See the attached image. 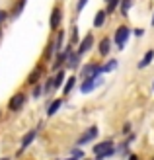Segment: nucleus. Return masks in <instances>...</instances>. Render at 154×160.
Segmentation results:
<instances>
[{
	"mask_svg": "<svg viewBox=\"0 0 154 160\" xmlns=\"http://www.w3.org/2000/svg\"><path fill=\"white\" fill-rule=\"evenodd\" d=\"M92 154L96 160H105V158H111L117 154V148H115V141L113 139H105L100 141L92 147Z\"/></svg>",
	"mask_w": 154,
	"mask_h": 160,
	"instance_id": "nucleus-1",
	"label": "nucleus"
},
{
	"mask_svg": "<svg viewBox=\"0 0 154 160\" xmlns=\"http://www.w3.org/2000/svg\"><path fill=\"white\" fill-rule=\"evenodd\" d=\"M98 135H100V129H98L96 125H92L90 129H86V131L76 139V147H86V145H90L92 141L98 139Z\"/></svg>",
	"mask_w": 154,
	"mask_h": 160,
	"instance_id": "nucleus-2",
	"label": "nucleus"
},
{
	"mask_svg": "<svg viewBox=\"0 0 154 160\" xmlns=\"http://www.w3.org/2000/svg\"><path fill=\"white\" fill-rule=\"evenodd\" d=\"M129 35H131V29H129L127 26H119L117 28V31H115V45H117V49L119 51H123L125 49V45H127V41H129Z\"/></svg>",
	"mask_w": 154,
	"mask_h": 160,
	"instance_id": "nucleus-3",
	"label": "nucleus"
},
{
	"mask_svg": "<svg viewBox=\"0 0 154 160\" xmlns=\"http://www.w3.org/2000/svg\"><path fill=\"white\" fill-rule=\"evenodd\" d=\"M26 100H27V96L23 92H16L10 98V102H8V109L10 111H20L23 106H26Z\"/></svg>",
	"mask_w": 154,
	"mask_h": 160,
	"instance_id": "nucleus-4",
	"label": "nucleus"
},
{
	"mask_svg": "<svg viewBox=\"0 0 154 160\" xmlns=\"http://www.w3.org/2000/svg\"><path fill=\"white\" fill-rule=\"evenodd\" d=\"M35 139H37V129H29V131L22 137V141H20V150H18V154L26 152V150H27L31 145H33Z\"/></svg>",
	"mask_w": 154,
	"mask_h": 160,
	"instance_id": "nucleus-5",
	"label": "nucleus"
},
{
	"mask_svg": "<svg viewBox=\"0 0 154 160\" xmlns=\"http://www.w3.org/2000/svg\"><path fill=\"white\" fill-rule=\"evenodd\" d=\"M92 47H94V35H92V31H90V33H88V35L82 39V41L78 43L76 55H78V57H84V55H88V53H90V49H92Z\"/></svg>",
	"mask_w": 154,
	"mask_h": 160,
	"instance_id": "nucleus-6",
	"label": "nucleus"
},
{
	"mask_svg": "<svg viewBox=\"0 0 154 160\" xmlns=\"http://www.w3.org/2000/svg\"><path fill=\"white\" fill-rule=\"evenodd\" d=\"M100 74H102V67L96 65V62H90V65H86L80 70V76L82 78H100Z\"/></svg>",
	"mask_w": 154,
	"mask_h": 160,
	"instance_id": "nucleus-7",
	"label": "nucleus"
},
{
	"mask_svg": "<svg viewBox=\"0 0 154 160\" xmlns=\"http://www.w3.org/2000/svg\"><path fill=\"white\" fill-rule=\"evenodd\" d=\"M102 84V78H84V82L80 84V92L82 94H90Z\"/></svg>",
	"mask_w": 154,
	"mask_h": 160,
	"instance_id": "nucleus-8",
	"label": "nucleus"
},
{
	"mask_svg": "<svg viewBox=\"0 0 154 160\" xmlns=\"http://www.w3.org/2000/svg\"><path fill=\"white\" fill-rule=\"evenodd\" d=\"M61 22H62V12H61V8H53L51 18H49V26H51V29H59Z\"/></svg>",
	"mask_w": 154,
	"mask_h": 160,
	"instance_id": "nucleus-9",
	"label": "nucleus"
},
{
	"mask_svg": "<svg viewBox=\"0 0 154 160\" xmlns=\"http://www.w3.org/2000/svg\"><path fill=\"white\" fill-rule=\"evenodd\" d=\"M64 80H67V70H64V68L57 70V76H53V90H61L62 84H64Z\"/></svg>",
	"mask_w": 154,
	"mask_h": 160,
	"instance_id": "nucleus-10",
	"label": "nucleus"
},
{
	"mask_svg": "<svg viewBox=\"0 0 154 160\" xmlns=\"http://www.w3.org/2000/svg\"><path fill=\"white\" fill-rule=\"evenodd\" d=\"M62 103H64V100H62V98H55V100L49 103V106H47V117H53L57 111L62 108Z\"/></svg>",
	"mask_w": 154,
	"mask_h": 160,
	"instance_id": "nucleus-11",
	"label": "nucleus"
},
{
	"mask_svg": "<svg viewBox=\"0 0 154 160\" xmlns=\"http://www.w3.org/2000/svg\"><path fill=\"white\" fill-rule=\"evenodd\" d=\"M109 51H111V39L109 37H103L102 41H100V45H98V53L102 55V57H107Z\"/></svg>",
	"mask_w": 154,
	"mask_h": 160,
	"instance_id": "nucleus-12",
	"label": "nucleus"
},
{
	"mask_svg": "<svg viewBox=\"0 0 154 160\" xmlns=\"http://www.w3.org/2000/svg\"><path fill=\"white\" fill-rule=\"evenodd\" d=\"M41 74H43V67L41 65H37L33 70H31V74L27 76V84L29 86H33V84H37V80L41 78Z\"/></svg>",
	"mask_w": 154,
	"mask_h": 160,
	"instance_id": "nucleus-13",
	"label": "nucleus"
},
{
	"mask_svg": "<svg viewBox=\"0 0 154 160\" xmlns=\"http://www.w3.org/2000/svg\"><path fill=\"white\" fill-rule=\"evenodd\" d=\"M76 76H68L67 80H64V84H62V96H68L72 90H74V86H76Z\"/></svg>",
	"mask_w": 154,
	"mask_h": 160,
	"instance_id": "nucleus-14",
	"label": "nucleus"
},
{
	"mask_svg": "<svg viewBox=\"0 0 154 160\" xmlns=\"http://www.w3.org/2000/svg\"><path fill=\"white\" fill-rule=\"evenodd\" d=\"M152 61H154V49H150V51H147V53H144V57L139 61V68H147V67L150 65Z\"/></svg>",
	"mask_w": 154,
	"mask_h": 160,
	"instance_id": "nucleus-15",
	"label": "nucleus"
},
{
	"mask_svg": "<svg viewBox=\"0 0 154 160\" xmlns=\"http://www.w3.org/2000/svg\"><path fill=\"white\" fill-rule=\"evenodd\" d=\"M78 65H80V57H78L76 53H70V57H68V61H67V65H64V68L76 70V68H78Z\"/></svg>",
	"mask_w": 154,
	"mask_h": 160,
	"instance_id": "nucleus-16",
	"label": "nucleus"
},
{
	"mask_svg": "<svg viewBox=\"0 0 154 160\" xmlns=\"http://www.w3.org/2000/svg\"><path fill=\"white\" fill-rule=\"evenodd\" d=\"M62 43H64V31L61 29L59 33L55 35V41H53V45H55V53H61V47H62Z\"/></svg>",
	"mask_w": 154,
	"mask_h": 160,
	"instance_id": "nucleus-17",
	"label": "nucleus"
},
{
	"mask_svg": "<svg viewBox=\"0 0 154 160\" xmlns=\"http://www.w3.org/2000/svg\"><path fill=\"white\" fill-rule=\"evenodd\" d=\"M105 18H107V14H105V10H100L98 14H96V18H94V28H103Z\"/></svg>",
	"mask_w": 154,
	"mask_h": 160,
	"instance_id": "nucleus-18",
	"label": "nucleus"
},
{
	"mask_svg": "<svg viewBox=\"0 0 154 160\" xmlns=\"http://www.w3.org/2000/svg\"><path fill=\"white\" fill-rule=\"evenodd\" d=\"M115 68H117V59H109V61L102 67V74H105V72H113Z\"/></svg>",
	"mask_w": 154,
	"mask_h": 160,
	"instance_id": "nucleus-19",
	"label": "nucleus"
},
{
	"mask_svg": "<svg viewBox=\"0 0 154 160\" xmlns=\"http://www.w3.org/2000/svg\"><path fill=\"white\" fill-rule=\"evenodd\" d=\"M43 57H45V61H51L55 57V45H53V41H49V45H47V49L43 53Z\"/></svg>",
	"mask_w": 154,
	"mask_h": 160,
	"instance_id": "nucleus-20",
	"label": "nucleus"
},
{
	"mask_svg": "<svg viewBox=\"0 0 154 160\" xmlns=\"http://www.w3.org/2000/svg\"><path fill=\"white\" fill-rule=\"evenodd\" d=\"M70 156H74L76 160H84V156H86V154H84V150L80 148V147H74V148L70 150Z\"/></svg>",
	"mask_w": 154,
	"mask_h": 160,
	"instance_id": "nucleus-21",
	"label": "nucleus"
},
{
	"mask_svg": "<svg viewBox=\"0 0 154 160\" xmlns=\"http://www.w3.org/2000/svg\"><path fill=\"white\" fill-rule=\"evenodd\" d=\"M131 4H133V0H121V12H123V16L129 14V10H131Z\"/></svg>",
	"mask_w": 154,
	"mask_h": 160,
	"instance_id": "nucleus-22",
	"label": "nucleus"
},
{
	"mask_svg": "<svg viewBox=\"0 0 154 160\" xmlns=\"http://www.w3.org/2000/svg\"><path fill=\"white\" fill-rule=\"evenodd\" d=\"M26 2H27V0H20V2L16 4V8L12 10V16H20V14H22V10H23V6H26Z\"/></svg>",
	"mask_w": 154,
	"mask_h": 160,
	"instance_id": "nucleus-23",
	"label": "nucleus"
},
{
	"mask_svg": "<svg viewBox=\"0 0 154 160\" xmlns=\"http://www.w3.org/2000/svg\"><path fill=\"white\" fill-rule=\"evenodd\" d=\"M41 94H43V86H41V84H33V92H31V96H33V100H37Z\"/></svg>",
	"mask_w": 154,
	"mask_h": 160,
	"instance_id": "nucleus-24",
	"label": "nucleus"
},
{
	"mask_svg": "<svg viewBox=\"0 0 154 160\" xmlns=\"http://www.w3.org/2000/svg\"><path fill=\"white\" fill-rule=\"evenodd\" d=\"M119 2H121V0H109V6H107V10H105V14H111L119 6Z\"/></svg>",
	"mask_w": 154,
	"mask_h": 160,
	"instance_id": "nucleus-25",
	"label": "nucleus"
},
{
	"mask_svg": "<svg viewBox=\"0 0 154 160\" xmlns=\"http://www.w3.org/2000/svg\"><path fill=\"white\" fill-rule=\"evenodd\" d=\"M78 43V28L74 26L72 28V37H70V45H76Z\"/></svg>",
	"mask_w": 154,
	"mask_h": 160,
	"instance_id": "nucleus-26",
	"label": "nucleus"
},
{
	"mask_svg": "<svg viewBox=\"0 0 154 160\" xmlns=\"http://www.w3.org/2000/svg\"><path fill=\"white\" fill-rule=\"evenodd\" d=\"M51 90H53V78H49V80L43 84V94H49Z\"/></svg>",
	"mask_w": 154,
	"mask_h": 160,
	"instance_id": "nucleus-27",
	"label": "nucleus"
},
{
	"mask_svg": "<svg viewBox=\"0 0 154 160\" xmlns=\"http://www.w3.org/2000/svg\"><path fill=\"white\" fill-rule=\"evenodd\" d=\"M6 18H8V12H6V10H0V26L6 22Z\"/></svg>",
	"mask_w": 154,
	"mask_h": 160,
	"instance_id": "nucleus-28",
	"label": "nucleus"
},
{
	"mask_svg": "<svg viewBox=\"0 0 154 160\" xmlns=\"http://www.w3.org/2000/svg\"><path fill=\"white\" fill-rule=\"evenodd\" d=\"M121 133H123V135H129V133H131V123H125L123 129H121Z\"/></svg>",
	"mask_w": 154,
	"mask_h": 160,
	"instance_id": "nucleus-29",
	"label": "nucleus"
},
{
	"mask_svg": "<svg viewBox=\"0 0 154 160\" xmlns=\"http://www.w3.org/2000/svg\"><path fill=\"white\" fill-rule=\"evenodd\" d=\"M86 2H88V0H78V6H76V10H78V12H82V10H84V6H86Z\"/></svg>",
	"mask_w": 154,
	"mask_h": 160,
	"instance_id": "nucleus-30",
	"label": "nucleus"
},
{
	"mask_svg": "<svg viewBox=\"0 0 154 160\" xmlns=\"http://www.w3.org/2000/svg\"><path fill=\"white\" fill-rule=\"evenodd\" d=\"M127 160H141V156H139V154H135V152H131V154L127 156Z\"/></svg>",
	"mask_w": 154,
	"mask_h": 160,
	"instance_id": "nucleus-31",
	"label": "nucleus"
},
{
	"mask_svg": "<svg viewBox=\"0 0 154 160\" xmlns=\"http://www.w3.org/2000/svg\"><path fill=\"white\" fill-rule=\"evenodd\" d=\"M135 35H137V37H141V35H144V29H135Z\"/></svg>",
	"mask_w": 154,
	"mask_h": 160,
	"instance_id": "nucleus-32",
	"label": "nucleus"
},
{
	"mask_svg": "<svg viewBox=\"0 0 154 160\" xmlns=\"http://www.w3.org/2000/svg\"><path fill=\"white\" fill-rule=\"evenodd\" d=\"M64 160H76V158L74 156H68V158H64Z\"/></svg>",
	"mask_w": 154,
	"mask_h": 160,
	"instance_id": "nucleus-33",
	"label": "nucleus"
},
{
	"mask_svg": "<svg viewBox=\"0 0 154 160\" xmlns=\"http://www.w3.org/2000/svg\"><path fill=\"white\" fill-rule=\"evenodd\" d=\"M0 160H12V158H8V156H4V158H0Z\"/></svg>",
	"mask_w": 154,
	"mask_h": 160,
	"instance_id": "nucleus-34",
	"label": "nucleus"
},
{
	"mask_svg": "<svg viewBox=\"0 0 154 160\" xmlns=\"http://www.w3.org/2000/svg\"><path fill=\"white\" fill-rule=\"evenodd\" d=\"M84 160H96V158H84Z\"/></svg>",
	"mask_w": 154,
	"mask_h": 160,
	"instance_id": "nucleus-35",
	"label": "nucleus"
},
{
	"mask_svg": "<svg viewBox=\"0 0 154 160\" xmlns=\"http://www.w3.org/2000/svg\"><path fill=\"white\" fill-rule=\"evenodd\" d=\"M152 26H154V16H152Z\"/></svg>",
	"mask_w": 154,
	"mask_h": 160,
	"instance_id": "nucleus-36",
	"label": "nucleus"
},
{
	"mask_svg": "<svg viewBox=\"0 0 154 160\" xmlns=\"http://www.w3.org/2000/svg\"><path fill=\"white\" fill-rule=\"evenodd\" d=\"M0 37H2V31H0Z\"/></svg>",
	"mask_w": 154,
	"mask_h": 160,
	"instance_id": "nucleus-37",
	"label": "nucleus"
},
{
	"mask_svg": "<svg viewBox=\"0 0 154 160\" xmlns=\"http://www.w3.org/2000/svg\"><path fill=\"white\" fill-rule=\"evenodd\" d=\"M152 90H154V84H152Z\"/></svg>",
	"mask_w": 154,
	"mask_h": 160,
	"instance_id": "nucleus-38",
	"label": "nucleus"
},
{
	"mask_svg": "<svg viewBox=\"0 0 154 160\" xmlns=\"http://www.w3.org/2000/svg\"><path fill=\"white\" fill-rule=\"evenodd\" d=\"M152 160H154V156H152Z\"/></svg>",
	"mask_w": 154,
	"mask_h": 160,
	"instance_id": "nucleus-39",
	"label": "nucleus"
}]
</instances>
